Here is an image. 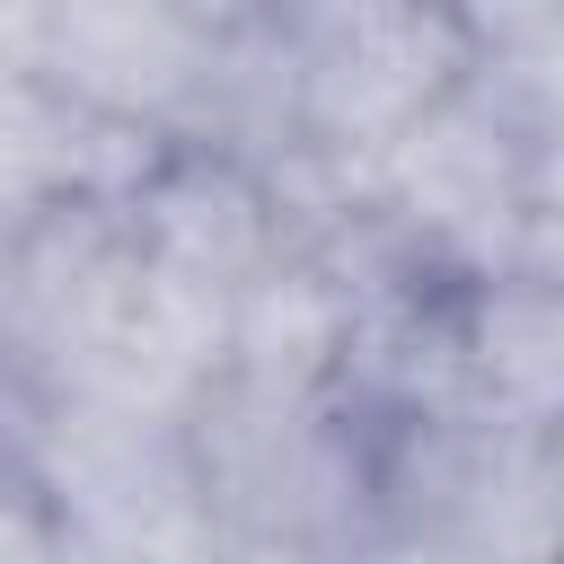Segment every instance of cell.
<instances>
[{"mask_svg":"<svg viewBox=\"0 0 564 564\" xmlns=\"http://www.w3.org/2000/svg\"><path fill=\"white\" fill-rule=\"evenodd\" d=\"M185 564H344L335 538H308V529H247V520H203Z\"/></svg>","mask_w":564,"mask_h":564,"instance_id":"cell-6","label":"cell"},{"mask_svg":"<svg viewBox=\"0 0 564 564\" xmlns=\"http://www.w3.org/2000/svg\"><path fill=\"white\" fill-rule=\"evenodd\" d=\"M123 229L141 247V264L176 291H203L229 308V291H247L282 247V194L229 150V141H167L132 167V185L115 194Z\"/></svg>","mask_w":564,"mask_h":564,"instance_id":"cell-3","label":"cell"},{"mask_svg":"<svg viewBox=\"0 0 564 564\" xmlns=\"http://www.w3.org/2000/svg\"><path fill=\"white\" fill-rule=\"evenodd\" d=\"M264 35L291 53V123L326 159H388L485 62L467 0H282Z\"/></svg>","mask_w":564,"mask_h":564,"instance_id":"cell-1","label":"cell"},{"mask_svg":"<svg viewBox=\"0 0 564 564\" xmlns=\"http://www.w3.org/2000/svg\"><path fill=\"white\" fill-rule=\"evenodd\" d=\"M9 238V229H0ZM0 379H18V317H9V256H0Z\"/></svg>","mask_w":564,"mask_h":564,"instance_id":"cell-8","label":"cell"},{"mask_svg":"<svg viewBox=\"0 0 564 564\" xmlns=\"http://www.w3.org/2000/svg\"><path fill=\"white\" fill-rule=\"evenodd\" d=\"M0 564H79L70 502L35 467V449H0Z\"/></svg>","mask_w":564,"mask_h":564,"instance_id":"cell-5","label":"cell"},{"mask_svg":"<svg viewBox=\"0 0 564 564\" xmlns=\"http://www.w3.org/2000/svg\"><path fill=\"white\" fill-rule=\"evenodd\" d=\"M229 53L238 44H212L167 0H44L18 70L79 123L167 150V141H220L212 106Z\"/></svg>","mask_w":564,"mask_h":564,"instance_id":"cell-2","label":"cell"},{"mask_svg":"<svg viewBox=\"0 0 564 564\" xmlns=\"http://www.w3.org/2000/svg\"><path fill=\"white\" fill-rule=\"evenodd\" d=\"M432 335L467 423L564 449V273H538V264L458 273L441 291Z\"/></svg>","mask_w":564,"mask_h":564,"instance_id":"cell-4","label":"cell"},{"mask_svg":"<svg viewBox=\"0 0 564 564\" xmlns=\"http://www.w3.org/2000/svg\"><path fill=\"white\" fill-rule=\"evenodd\" d=\"M167 9H176L185 26H203L212 44H256V35L273 26L282 0H167Z\"/></svg>","mask_w":564,"mask_h":564,"instance_id":"cell-7","label":"cell"}]
</instances>
